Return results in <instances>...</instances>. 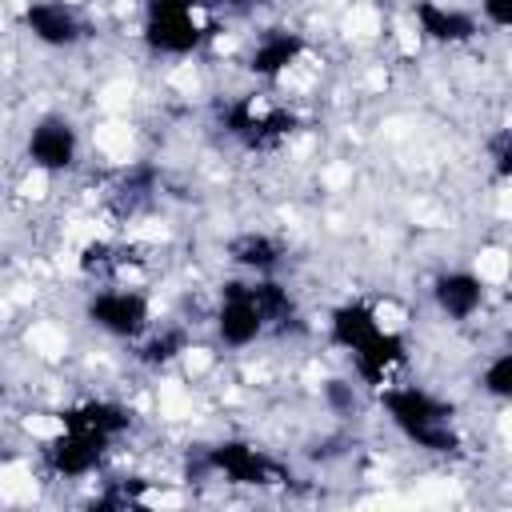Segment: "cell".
Instances as JSON below:
<instances>
[{
    "label": "cell",
    "mask_w": 512,
    "mask_h": 512,
    "mask_svg": "<svg viewBox=\"0 0 512 512\" xmlns=\"http://www.w3.org/2000/svg\"><path fill=\"white\" fill-rule=\"evenodd\" d=\"M216 8L208 0H144L140 44L164 60H188L216 40Z\"/></svg>",
    "instance_id": "cell-2"
},
{
    "label": "cell",
    "mask_w": 512,
    "mask_h": 512,
    "mask_svg": "<svg viewBox=\"0 0 512 512\" xmlns=\"http://www.w3.org/2000/svg\"><path fill=\"white\" fill-rule=\"evenodd\" d=\"M372 396H376L384 420L396 428V436L408 440L412 448L432 452V456H452L456 448H464V432H460L456 408L440 392L400 376V380L376 388Z\"/></svg>",
    "instance_id": "cell-1"
},
{
    "label": "cell",
    "mask_w": 512,
    "mask_h": 512,
    "mask_svg": "<svg viewBox=\"0 0 512 512\" xmlns=\"http://www.w3.org/2000/svg\"><path fill=\"white\" fill-rule=\"evenodd\" d=\"M428 304L436 308L440 320H448L456 328L476 324L492 304V280L480 268L448 264L428 280Z\"/></svg>",
    "instance_id": "cell-6"
},
{
    "label": "cell",
    "mask_w": 512,
    "mask_h": 512,
    "mask_svg": "<svg viewBox=\"0 0 512 512\" xmlns=\"http://www.w3.org/2000/svg\"><path fill=\"white\" fill-rule=\"evenodd\" d=\"M208 328H212L216 344L228 352H248L260 340H268V316L260 308L252 276H232L220 284V292L212 296V308H208Z\"/></svg>",
    "instance_id": "cell-4"
},
{
    "label": "cell",
    "mask_w": 512,
    "mask_h": 512,
    "mask_svg": "<svg viewBox=\"0 0 512 512\" xmlns=\"http://www.w3.org/2000/svg\"><path fill=\"white\" fill-rule=\"evenodd\" d=\"M412 24H416V36L436 48H468L480 36L476 12L464 4H452V0H416Z\"/></svg>",
    "instance_id": "cell-9"
},
{
    "label": "cell",
    "mask_w": 512,
    "mask_h": 512,
    "mask_svg": "<svg viewBox=\"0 0 512 512\" xmlns=\"http://www.w3.org/2000/svg\"><path fill=\"white\" fill-rule=\"evenodd\" d=\"M476 384H480V396H488L492 404H508V400H512V352H508L504 344L492 348V352L480 360Z\"/></svg>",
    "instance_id": "cell-11"
},
{
    "label": "cell",
    "mask_w": 512,
    "mask_h": 512,
    "mask_svg": "<svg viewBox=\"0 0 512 512\" xmlns=\"http://www.w3.org/2000/svg\"><path fill=\"white\" fill-rule=\"evenodd\" d=\"M80 316L108 340L116 344H136L148 336V328L156 324V304L148 284H120V280H104V284H88L84 300H80Z\"/></svg>",
    "instance_id": "cell-3"
},
{
    "label": "cell",
    "mask_w": 512,
    "mask_h": 512,
    "mask_svg": "<svg viewBox=\"0 0 512 512\" xmlns=\"http://www.w3.org/2000/svg\"><path fill=\"white\" fill-rule=\"evenodd\" d=\"M20 156L28 172H40L48 180L72 176L84 160V132L68 112H40L24 132Z\"/></svg>",
    "instance_id": "cell-5"
},
{
    "label": "cell",
    "mask_w": 512,
    "mask_h": 512,
    "mask_svg": "<svg viewBox=\"0 0 512 512\" xmlns=\"http://www.w3.org/2000/svg\"><path fill=\"white\" fill-rule=\"evenodd\" d=\"M472 12L480 20V28H488V32H508L512 28V0H476Z\"/></svg>",
    "instance_id": "cell-12"
},
{
    "label": "cell",
    "mask_w": 512,
    "mask_h": 512,
    "mask_svg": "<svg viewBox=\"0 0 512 512\" xmlns=\"http://www.w3.org/2000/svg\"><path fill=\"white\" fill-rule=\"evenodd\" d=\"M312 56V40L296 28H264L248 52L240 56V68L244 76L268 84V88H280L296 68H304V60Z\"/></svg>",
    "instance_id": "cell-8"
},
{
    "label": "cell",
    "mask_w": 512,
    "mask_h": 512,
    "mask_svg": "<svg viewBox=\"0 0 512 512\" xmlns=\"http://www.w3.org/2000/svg\"><path fill=\"white\" fill-rule=\"evenodd\" d=\"M224 256L240 276H280L288 260V244L264 228H244L224 244Z\"/></svg>",
    "instance_id": "cell-10"
},
{
    "label": "cell",
    "mask_w": 512,
    "mask_h": 512,
    "mask_svg": "<svg viewBox=\"0 0 512 512\" xmlns=\"http://www.w3.org/2000/svg\"><path fill=\"white\" fill-rule=\"evenodd\" d=\"M20 28L48 52H76L92 40V20L80 0H24Z\"/></svg>",
    "instance_id": "cell-7"
}]
</instances>
